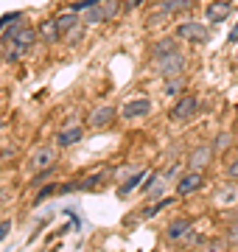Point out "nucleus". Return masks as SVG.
I'll list each match as a JSON object with an SVG mask.
<instances>
[{"mask_svg":"<svg viewBox=\"0 0 238 252\" xmlns=\"http://www.w3.org/2000/svg\"><path fill=\"white\" fill-rule=\"evenodd\" d=\"M179 51V45H177V36H163V39H157L154 45H151V59H165V56H171Z\"/></svg>","mask_w":238,"mask_h":252,"instance_id":"6e6552de","label":"nucleus"},{"mask_svg":"<svg viewBox=\"0 0 238 252\" xmlns=\"http://www.w3.org/2000/svg\"><path fill=\"white\" fill-rule=\"evenodd\" d=\"M227 174H230V180H233V182H238V157L227 165Z\"/></svg>","mask_w":238,"mask_h":252,"instance_id":"4be33fe9","label":"nucleus"},{"mask_svg":"<svg viewBox=\"0 0 238 252\" xmlns=\"http://www.w3.org/2000/svg\"><path fill=\"white\" fill-rule=\"evenodd\" d=\"M208 157H210V149H199V152H193V157H191V168H193V171H199L202 165L208 162Z\"/></svg>","mask_w":238,"mask_h":252,"instance_id":"dca6fc26","label":"nucleus"},{"mask_svg":"<svg viewBox=\"0 0 238 252\" xmlns=\"http://www.w3.org/2000/svg\"><path fill=\"white\" fill-rule=\"evenodd\" d=\"M95 3H101V0H76V3H70V11L79 14V11H84V9H92Z\"/></svg>","mask_w":238,"mask_h":252,"instance_id":"6ab92c4d","label":"nucleus"},{"mask_svg":"<svg viewBox=\"0 0 238 252\" xmlns=\"http://www.w3.org/2000/svg\"><path fill=\"white\" fill-rule=\"evenodd\" d=\"M54 162H56V152H54V149H39V152L31 157V168L42 174V171H51V168H54Z\"/></svg>","mask_w":238,"mask_h":252,"instance_id":"1a4fd4ad","label":"nucleus"},{"mask_svg":"<svg viewBox=\"0 0 238 252\" xmlns=\"http://www.w3.org/2000/svg\"><path fill=\"white\" fill-rule=\"evenodd\" d=\"M205 185V177H202V171H188L179 177V182H177V196H191V193H196V190Z\"/></svg>","mask_w":238,"mask_h":252,"instance_id":"423d86ee","label":"nucleus"},{"mask_svg":"<svg viewBox=\"0 0 238 252\" xmlns=\"http://www.w3.org/2000/svg\"><path fill=\"white\" fill-rule=\"evenodd\" d=\"M174 36L177 39H185V42H208L210 34H208V26L191 20V23H179V26L174 28Z\"/></svg>","mask_w":238,"mask_h":252,"instance_id":"f03ea898","label":"nucleus"},{"mask_svg":"<svg viewBox=\"0 0 238 252\" xmlns=\"http://www.w3.org/2000/svg\"><path fill=\"white\" fill-rule=\"evenodd\" d=\"M188 6H191V0H163L160 9L163 11H182V9H188Z\"/></svg>","mask_w":238,"mask_h":252,"instance_id":"f3484780","label":"nucleus"},{"mask_svg":"<svg viewBox=\"0 0 238 252\" xmlns=\"http://www.w3.org/2000/svg\"><path fill=\"white\" fill-rule=\"evenodd\" d=\"M151 98H132L123 104V109H120V118L123 121H138V118H146L149 112H151Z\"/></svg>","mask_w":238,"mask_h":252,"instance_id":"20e7f679","label":"nucleus"},{"mask_svg":"<svg viewBox=\"0 0 238 252\" xmlns=\"http://www.w3.org/2000/svg\"><path fill=\"white\" fill-rule=\"evenodd\" d=\"M227 140H230V135H221V137H216V146H227Z\"/></svg>","mask_w":238,"mask_h":252,"instance_id":"a878e982","label":"nucleus"},{"mask_svg":"<svg viewBox=\"0 0 238 252\" xmlns=\"http://www.w3.org/2000/svg\"><path fill=\"white\" fill-rule=\"evenodd\" d=\"M196 112H199V95L182 93V95L177 98L174 109H171V121H191Z\"/></svg>","mask_w":238,"mask_h":252,"instance_id":"f257e3e1","label":"nucleus"},{"mask_svg":"<svg viewBox=\"0 0 238 252\" xmlns=\"http://www.w3.org/2000/svg\"><path fill=\"white\" fill-rule=\"evenodd\" d=\"M230 241H236V244H238V224L230 227Z\"/></svg>","mask_w":238,"mask_h":252,"instance_id":"b1692460","label":"nucleus"},{"mask_svg":"<svg viewBox=\"0 0 238 252\" xmlns=\"http://www.w3.org/2000/svg\"><path fill=\"white\" fill-rule=\"evenodd\" d=\"M56 188H59V185H48L45 190H39V193H37V205H39V202H42V199H48V196H51V193H56Z\"/></svg>","mask_w":238,"mask_h":252,"instance_id":"412c9836","label":"nucleus"},{"mask_svg":"<svg viewBox=\"0 0 238 252\" xmlns=\"http://www.w3.org/2000/svg\"><path fill=\"white\" fill-rule=\"evenodd\" d=\"M118 0H101V3H95L90 11H87V23H107V20H112L115 14H118Z\"/></svg>","mask_w":238,"mask_h":252,"instance_id":"7ed1b4c3","label":"nucleus"},{"mask_svg":"<svg viewBox=\"0 0 238 252\" xmlns=\"http://www.w3.org/2000/svg\"><path fill=\"white\" fill-rule=\"evenodd\" d=\"M37 34L42 42H48V45H56L59 39H62V31H59V26H56V20H42L37 28Z\"/></svg>","mask_w":238,"mask_h":252,"instance_id":"9b49d317","label":"nucleus"},{"mask_svg":"<svg viewBox=\"0 0 238 252\" xmlns=\"http://www.w3.org/2000/svg\"><path fill=\"white\" fill-rule=\"evenodd\" d=\"M230 42H238V23H236V28H233V31H230V36H227Z\"/></svg>","mask_w":238,"mask_h":252,"instance_id":"393cba45","label":"nucleus"},{"mask_svg":"<svg viewBox=\"0 0 238 252\" xmlns=\"http://www.w3.org/2000/svg\"><path fill=\"white\" fill-rule=\"evenodd\" d=\"M56 26H59V31H62V34H70V31H76V28H79V14H76V11H64V14H59V17H56Z\"/></svg>","mask_w":238,"mask_h":252,"instance_id":"4468645a","label":"nucleus"},{"mask_svg":"<svg viewBox=\"0 0 238 252\" xmlns=\"http://www.w3.org/2000/svg\"><path fill=\"white\" fill-rule=\"evenodd\" d=\"M191 219H177V221H171L168 224V230H165V238L168 241H185V235L191 233Z\"/></svg>","mask_w":238,"mask_h":252,"instance_id":"f8f14e48","label":"nucleus"},{"mask_svg":"<svg viewBox=\"0 0 238 252\" xmlns=\"http://www.w3.org/2000/svg\"><path fill=\"white\" fill-rule=\"evenodd\" d=\"M82 126H70V129H62V132H59V135H56V143L62 146H73V143H79V140H82Z\"/></svg>","mask_w":238,"mask_h":252,"instance_id":"ddd939ff","label":"nucleus"},{"mask_svg":"<svg viewBox=\"0 0 238 252\" xmlns=\"http://www.w3.org/2000/svg\"><path fill=\"white\" fill-rule=\"evenodd\" d=\"M26 51H28V48L17 45V42H14V45H6V59H9V62H17V59L26 54Z\"/></svg>","mask_w":238,"mask_h":252,"instance_id":"a211bd4d","label":"nucleus"},{"mask_svg":"<svg viewBox=\"0 0 238 252\" xmlns=\"http://www.w3.org/2000/svg\"><path fill=\"white\" fill-rule=\"evenodd\" d=\"M143 0H126V9H135V6H140Z\"/></svg>","mask_w":238,"mask_h":252,"instance_id":"bb28decb","label":"nucleus"},{"mask_svg":"<svg viewBox=\"0 0 238 252\" xmlns=\"http://www.w3.org/2000/svg\"><path fill=\"white\" fill-rule=\"evenodd\" d=\"M230 14H233V3H227V0H221V3H210V6L205 9L208 23H224Z\"/></svg>","mask_w":238,"mask_h":252,"instance_id":"9d476101","label":"nucleus"},{"mask_svg":"<svg viewBox=\"0 0 238 252\" xmlns=\"http://www.w3.org/2000/svg\"><path fill=\"white\" fill-rule=\"evenodd\" d=\"M112 121H115V107H110V104H101V107H95L87 115V126L90 129H104V126H110Z\"/></svg>","mask_w":238,"mask_h":252,"instance_id":"0eeeda50","label":"nucleus"},{"mask_svg":"<svg viewBox=\"0 0 238 252\" xmlns=\"http://www.w3.org/2000/svg\"><path fill=\"white\" fill-rule=\"evenodd\" d=\"M140 180H143V171H140V174H135L132 180H126V182H123V188H120V196H126V193H129L132 188H135V185H138Z\"/></svg>","mask_w":238,"mask_h":252,"instance_id":"aec40b11","label":"nucleus"},{"mask_svg":"<svg viewBox=\"0 0 238 252\" xmlns=\"http://www.w3.org/2000/svg\"><path fill=\"white\" fill-rule=\"evenodd\" d=\"M157 70L163 73L165 79H171V76H182V70H185V56L177 51V54H171V56H165V59H157Z\"/></svg>","mask_w":238,"mask_h":252,"instance_id":"39448f33","label":"nucleus"},{"mask_svg":"<svg viewBox=\"0 0 238 252\" xmlns=\"http://www.w3.org/2000/svg\"><path fill=\"white\" fill-rule=\"evenodd\" d=\"M185 87V79L182 76H171V79L165 81V95H179Z\"/></svg>","mask_w":238,"mask_h":252,"instance_id":"2eb2a0df","label":"nucleus"},{"mask_svg":"<svg viewBox=\"0 0 238 252\" xmlns=\"http://www.w3.org/2000/svg\"><path fill=\"white\" fill-rule=\"evenodd\" d=\"M9 230H11V221H9V219H6V221H0V241L9 235Z\"/></svg>","mask_w":238,"mask_h":252,"instance_id":"5701e85b","label":"nucleus"}]
</instances>
